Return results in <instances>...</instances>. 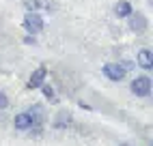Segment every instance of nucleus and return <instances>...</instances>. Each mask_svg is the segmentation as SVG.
I'll return each instance as SVG.
<instances>
[{"mask_svg":"<svg viewBox=\"0 0 153 146\" xmlns=\"http://www.w3.org/2000/svg\"><path fill=\"white\" fill-rule=\"evenodd\" d=\"M43 26H45V22H43V17H41V13L39 11H26V15H24V28H26V32L28 35H39L43 30Z\"/></svg>","mask_w":153,"mask_h":146,"instance_id":"1","label":"nucleus"},{"mask_svg":"<svg viewBox=\"0 0 153 146\" xmlns=\"http://www.w3.org/2000/svg\"><path fill=\"white\" fill-rule=\"evenodd\" d=\"M101 73L110 80V82H123L125 75H127V67L123 62H106L101 67Z\"/></svg>","mask_w":153,"mask_h":146,"instance_id":"2","label":"nucleus"},{"mask_svg":"<svg viewBox=\"0 0 153 146\" xmlns=\"http://www.w3.org/2000/svg\"><path fill=\"white\" fill-rule=\"evenodd\" d=\"M127 24H129V30L131 32H136V35H142L145 30L149 28V19L145 13H140V11H131L127 15Z\"/></svg>","mask_w":153,"mask_h":146,"instance_id":"3","label":"nucleus"},{"mask_svg":"<svg viewBox=\"0 0 153 146\" xmlns=\"http://www.w3.org/2000/svg\"><path fill=\"white\" fill-rule=\"evenodd\" d=\"M129 90H131V95H136V97H149L151 95V80L147 75H138V77L131 80Z\"/></svg>","mask_w":153,"mask_h":146,"instance_id":"4","label":"nucleus"},{"mask_svg":"<svg viewBox=\"0 0 153 146\" xmlns=\"http://www.w3.org/2000/svg\"><path fill=\"white\" fill-rule=\"evenodd\" d=\"M45 75H48V67L45 65H39L35 71H33V75H30V80H28V88L30 90H35V88H39L45 82Z\"/></svg>","mask_w":153,"mask_h":146,"instance_id":"5","label":"nucleus"},{"mask_svg":"<svg viewBox=\"0 0 153 146\" xmlns=\"http://www.w3.org/2000/svg\"><path fill=\"white\" fill-rule=\"evenodd\" d=\"M136 62H138L140 69L151 71V69H153V54H151V49H149V47H142L138 54H136Z\"/></svg>","mask_w":153,"mask_h":146,"instance_id":"6","label":"nucleus"},{"mask_svg":"<svg viewBox=\"0 0 153 146\" xmlns=\"http://www.w3.org/2000/svg\"><path fill=\"white\" fill-rule=\"evenodd\" d=\"M13 127H15L17 131H28L30 127H33V118H30V114H28V112H19V114H15Z\"/></svg>","mask_w":153,"mask_h":146,"instance_id":"7","label":"nucleus"},{"mask_svg":"<svg viewBox=\"0 0 153 146\" xmlns=\"http://www.w3.org/2000/svg\"><path fill=\"white\" fill-rule=\"evenodd\" d=\"M71 125V114L67 110H60L56 116H54V122H52V127L54 129H67Z\"/></svg>","mask_w":153,"mask_h":146,"instance_id":"8","label":"nucleus"},{"mask_svg":"<svg viewBox=\"0 0 153 146\" xmlns=\"http://www.w3.org/2000/svg\"><path fill=\"white\" fill-rule=\"evenodd\" d=\"M134 11L131 9V2L129 0H119V2L114 4V15L117 17H121V19H127V15Z\"/></svg>","mask_w":153,"mask_h":146,"instance_id":"9","label":"nucleus"},{"mask_svg":"<svg viewBox=\"0 0 153 146\" xmlns=\"http://www.w3.org/2000/svg\"><path fill=\"white\" fill-rule=\"evenodd\" d=\"M24 7L26 11H39L43 7V0H24Z\"/></svg>","mask_w":153,"mask_h":146,"instance_id":"10","label":"nucleus"},{"mask_svg":"<svg viewBox=\"0 0 153 146\" xmlns=\"http://www.w3.org/2000/svg\"><path fill=\"white\" fill-rule=\"evenodd\" d=\"M39 88L43 90V95H45L48 99H54V88H52V86H48V84H41Z\"/></svg>","mask_w":153,"mask_h":146,"instance_id":"11","label":"nucleus"},{"mask_svg":"<svg viewBox=\"0 0 153 146\" xmlns=\"http://www.w3.org/2000/svg\"><path fill=\"white\" fill-rule=\"evenodd\" d=\"M7 108H9V97L0 90V110H7Z\"/></svg>","mask_w":153,"mask_h":146,"instance_id":"12","label":"nucleus"},{"mask_svg":"<svg viewBox=\"0 0 153 146\" xmlns=\"http://www.w3.org/2000/svg\"><path fill=\"white\" fill-rule=\"evenodd\" d=\"M119 146H129V144H119Z\"/></svg>","mask_w":153,"mask_h":146,"instance_id":"13","label":"nucleus"}]
</instances>
